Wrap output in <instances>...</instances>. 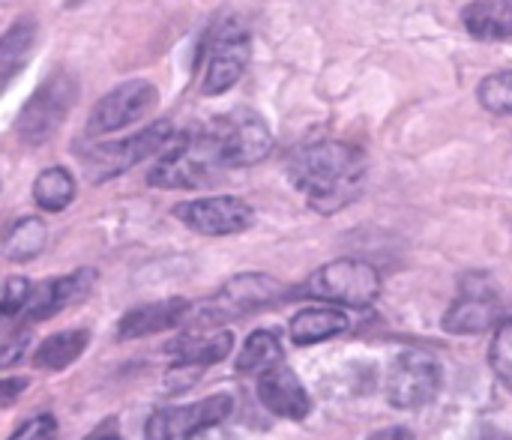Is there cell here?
<instances>
[{
	"label": "cell",
	"mask_w": 512,
	"mask_h": 440,
	"mask_svg": "<svg viewBox=\"0 0 512 440\" xmlns=\"http://www.w3.org/2000/svg\"><path fill=\"white\" fill-rule=\"evenodd\" d=\"M174 219H180L186 228L207 234V237H228L243 234L255 222V210L243 198L216 195V198H198L174 207Z\"/></svg>",
	"instance_id": "obj_10"
},
{
	"label": "cell",
	"mask_w": 512,
	"mask_h": 440,
	"mask_svg": "<svg viewBox=\"0 0 512 440\" xmlns=\"http://www.w3.org/2000/svg\"><path fill=\"white\" fill-rule=\"evenodd\" d=\"M99 440H120V438H99Z\"/></svg>",
	"instance_id": "obj_33"
},
{
	"label": "cell",
	"mask_w": 512,
	"mask_h": 440,
	"mask_svg": "<svg viewBox=\"0 0 512 440\" xmlns=\"http://www.w3.org/2000/svg\"><path fill=\"white\" fill-rule=\"evenodd\" d=\"M285 168L297 192L318 213L348 207L366 186V153L348 141H306L291 150Z\"/></svg>",
	"instance_id": "obj_1"
},
{
	"label": "cell",
	"mask_w": 512,
	"mask_h": 440,
	"mask_svg": "<svg viewBox=\"0 0 512 440\" xmlns=\"http://www.w3.org/2000/svg\"><path fill=\"white\" fill-rule=\"evenodd\" d=\"M261 405L282 420H306L312 411V399L300 378L288 366H273L258 378Z\"/></svg>",
	"instance_id": "obj_15"
},
{
	"label": "cell",
	"mask_w": 512,
	"mask_h": 440,
	"mask_svg": "<svg viewBox=\"0 0 512 440\" xmlns=\"http://www.w3.org/2000/svg\"><path fill=\"white\" fill-rule=\"evenodd\" d=\"M78 99V84L69 72L48 75L39 90L27 99L24 111L18 114V135L24 144H42L48 141L60 123L66 120V111Z\"/></svg>",
	"instance_id": "obj_7"
},
{
	"label": "cell",
	"mask_w": 512,
	"mask_h": 440,
	"mask_svg": "<svg viewBox=\"0 0 512 440\" xmlns=\"http://www.w3.org/2000/svg\"><path fill=\"white\" fill-rule=\"evenodd\" d=\"M231 408H234L231 396H210L195 405L162 408L147 420L144 440H186L201 429H210V426H219L222 420H228Z\"/></svg>",
	"instance_id": "obj_11"
},
{
	"label": "cell",
	"mask_w": 512,
	"mask_h": 440,
	"mask_svg": "<svg viewBox=\"0 0 512 440\" xmlns=\"http://www.w3.org/2000/svg\"><path fill=\"white\" fill-rule=\"evenodd\" d=\"M90 336L87 330H66V333H57V336H48L36 354H33V366L42 369V372H63L66 366H72L84 348H87Z\"/></svg>",
	"instance_id": "obj_20"
},
{
	"label": "cell",
	"mask_w": 512,
	"mask_h": 440,
	"mask_svg": "<svg viewBox=\"0 0 512 440\" xmlns=\"http://www.w3.org/2000/svg\"><path fill=\"white\" fill-rule=\"evenodd\" d=\"M30 294H33V285L24 276H9L3 285V303H0L3 318H15L18 312H24L30 303Z\"/></svg>",
	"instance_id": "obj_27"
},
{
	"label": "cell",
	"mask_w": 512,
	"mask_h": 440,
	"mask_svg": "<svg viewBox=\"0 0 512 440\" xmlns=\"http://www.w3.org/2000/svg\"><path fill=\"white\" fill-rule=\"evenodd\" d=\"M189 312H192V303L183 300V297H171V300H156V303L138 306V309H132L129 315L120 318L117 339L129 342V339H144V336L165 333L171 327H180Z\"/></svg>",
	"instance_id": "obj_16"
},
{
	"label": "cell",
	"mask_w": 512,
	"mask_h": 440,
	"mask_svg": "<svg viewBox=\"0 0 512 440\" xmlns=\"http://www.w3.org/2000/svg\"><path fill=\"white\" fill-rule=\"evenodd\" d=\"M489 363H492V372L498 375V381L512 390V321H504L495 330V339L489 348Z\"/></svg>",
	"instance_id": "obj_26"
},
{
	"label": "cell",
	"mask_w": 512,
	"mask_h": 440,
	"mask_svg": "<svg viewBox=\"0 0 512 440\" xmlns=\"http://www.w3.org/2000/svg\"><path fill=\"white\" fill-rule=\"evenodd\" d=\"M33 42H36V21L33 18H18L6 30V36L0 42V81H9L24 66V57L30 54Z\"/></svg>",
	"instance_id": "obj_23"
},
{
	"label": "cell",
	"mask_w": 512,
	"mask_h": 440,
	"mask_svg": "<svg viewBox=\"0 0 512 440\" xmlns=\"http://www.w3.org/2000/svg\"><path fill=\"white\" fill-rule=\"evenodd\" d=\"M48 243V225L36 216H24L18 219L9 231H6V240H3V252L9 261L21 264V261H30L36 258Z\"/></svg>",
	"instance_id": "obj_21"
},
{
	"label": "cell",
	"mask_w": 512,
	"mask_h": 440,
	"mask_svg": "<svg viewBox=\"0 0 512 440\" xmlns=\"http://www.w3.org/2000/svg\"><path fill=\"white\" fill-rule=\"evenodd\" d=\"M279 360H282L279 339L270 330H255L243 342V348L237 354V372H243V375H264L267 369L279 366Z\"/></svg>",
	"instance_id": "obj_22"
},
{
	"label": "cell",
	"mask_w": 512,
	"mask_h": 440,
	"mask_svg": "<svg viewBox=\"0 0 512 440\" xmlns=\"http://www.w3.org/2000/svg\"><path fill=\"white\" fill-rule=\"evenodd\" d=\"M159 102V93L150 81L144 78H132V81H123L120 87H114L111 93H105L90 120H87V132L90 135H105V132H117V129H126L138 120H144Z\"/></svg>",
	"instance_id": "obj_9"
},
{
	"label": "cell",
	"mask_w": 512,
	"mask_h": 440,
	"mask_svg": "<svg viewBox=\"0 0 512 440\" xmlns=\"http://www.w3.org/2000/svg\"><path fill=\"white\" fill-rule=\"evenodd\" d=\"M225 168L219 165L213 147L201 129L180 132L159 153V162L150 168L147 183L156 189H204L213 186Z\"/></svg>",
	"instance_id": "obj_2"
},
{
	"label": "cell",
	"mask_w": 512,
	"mask_h": 440,
	"mask_svg": "<svg viewBox=\"0 0 512 440\" xmlns=\"http://www.w3.org/2000/svg\"><path fill=\"white\" fill-rule=\"evenodd\" d=\"M24 390H27V381H12V378H6V381L0 384L3 405H12V402H15V396H18V393H24Z\"/></svg>",
	"instance_id": "obj_31"
},
{
	"label": "cell",
	"mask_w": 512,
	"mask_h": 440,
	"mask_svg": "<svg viewBox=\"0 0 512 440\" xmlns=\"http://www.w3.org/2000/svg\"><path fill=\"white\" fill-rule=\"evenodd\" d=\"M462 21L477 39H510L512 6L507 0H474L465 6Z\"/></svg>",
	"instance_id": "obj_19"
},
{
	"label": "cell",
	"mask_w": 512,
	"mask_h": 440,
	"mask_svg": "<svg viewBox=\"0 0 512 440\" xmlns=\"http://www.w3.org/2000/svg\"><path fill=\"white\" fill-rule=\"evenodd\" d=\"M498 321V294L486 276H468L462 282V297L444 315V330L456 336H474Z\"/></svg>",
	"instance_id": "obj_13"
},
{
	"label": "cell",
	"mask_w": 512,
	"mask_h": 440,
	"mask_svg": "<svg viewBox=\"0 0 512 440\" xmlns=\"http://www.w3.org/2000/svg\"><path fill=\"white\" fill-rule=\"evenodd\" d=\"M303 294L339 303V306H372L381 297V276L372 264L357 261V258H339L324 267H318L309 282L303 285Z\"/></svg>",
	"instance_id": "obj_4"
},
{
	"label": "cell",
	"mask_w": 512,
	"mask_h": 440,
	"mask_svg": "<svg viewBox=\"0 0 512 440\" xmlns=\"http://www.w3.org/2000/svg\"><path fill=\"white\" fill-rule=\"evenodd\" d=\"M201 132L225 171L249 168V165L261 162L264 156H270V150H273V132L267 126V120L252 108H234V111L210 120L207 126H201Z\"/></svg>",
	"instance_id": "obj_3"
},
{
	"label": "cell",
	"mask_w": 512,
	"mask_h": 440,
	"mask_svg": "<svg viewBox=\"0 0 512 440\" xmlns=\"http://www.w3.org/2000/svg\"><path fill=\"white\" fill-rule=\"evenodd\" d=\"M93 282H96V273L93 270H78V273H69V276H60V279H51V282L36 285L33 294H30L27 309L21 312L24 321L36 324V321L54 318L57 312L81 303L90 294Z\"/></svg>",
	"instance_id": "obj_14"
},
{
	"label": "cell",
	"mask_w": 512,
	"mask_h": 440,
	"mask_svg": "<svg viewBox=\"0 0 512 440\" xmlns=\"http://www.w3.org/2000/svg\"><path fill=\"white\" fill-rule=\"evenodd\" d=\"M57 438V420L51 414H39L27 420L9 440H54Z\"/></svg>",
	"instance_id": "obj_28"
},
{
	"label": "cell",
	"mask_w": 512,
	"mask_h": 440,
	"mask_svg": "<svg viewBox=\"0 0 512 440\" xmlns=\"http://www.w3.org/2000/svg\"><path fill=\"white\" fill-rule=\"evenodd\" d=\"M366 440H417V438H414V432H411V429H405V426H390V429H381V432L369 435Z\"/></svg>",
	"instance_id": "obj_30"
},
{
	"label": "cell",
	"mask_w": 512,
	"mask_h": 440,
	"mask_svg": "<svg viewBox=\"0 0 512 440\" xmlns=\"http://www.w3.org/2000/svg\"><path fill=\"white\" fill-rule=\"evenodd\" d=\"M186 440H231L219 426H210V429H201V432H195V435H189Z\"/></svg>",
	"instance_id": "obj_32"
},
{
	"label": "cell",
	"mask_w": 512,
	"mask_h": 440,
	"mask_svg": "<svg viewBox=\"0 0 512 440\" xmlns=\"http://www.w3.org/2000/svg\"><path fill=\"white\" fill-rule=\"evenodd\" d=\"M477 99L489 114H512V69L483 78L477 87Z\"/></svg>",
	"instance_id": "obj_25"
},
{
	"label": "cell",
	"mask_w": 512,
	"mask_h": 440,
	"mask_svg": "<svg viewBox=\"0 0 512 440\" xmlns=\"http://www.w3.org/2000/svg\"><path fill=\"white\" fill-rule=\"evenodd\" d=\"M27 342H30V330H24V327L15 330V333L3 342V348H0V366L9 369V366L24 354V345H27Z\"/></svg>",
	"instance_id": "obj_29"
},
{
	"label": "cell",
	"mask_w": 512,
	"mask_h": 440,
	"mask_svg": "<svg viewBox=\"0 0 512 440\" xmlns=\"http://www.w3.org/2000/svg\"><path fill=\"white\" fill-rule=\"evenodd\" d=\"M285 294V285L276 282L273 276H261V273H243L234 276L207 306V315L216 321H234L243 318L255 309H264L270 303H276Z\"/></svg>",
	"instance_id": "obj_12"
},
{
	"label": "cell",
	"mask_w": 512,
	"mask_h": 440,
	"mask_svg": "<svg viewBox=\"0 0 512 440\" xmlns=\"http://www.w3.org/2000/svg\"><path fill=\"white\" fill-rule=\"evenodd\" d=\"M252 45H249V30L240 21H225L216 27V33L207 42L204 51V78H201V93L204 96H222L228 93L240 75L246 72Z\"/></svg>",
	"instance_id": "obj_8"
},
{
	"label": "cell",
	"mask_w": 512,
	"mask_h": 440,
	"mask_svg": "<svg viewBox=\"0 0 512 440\" xmlns=\"http://www.w3.org/2000/svg\"><path fill=\"white\" fill-rule=\"evenodd\" d=\"M75 198V180L66 168L54 165V168H45L36 183H33V201L48 210V213H60L72 204Z\"/></svg>",
	"instance_id": "obj_24"
},
{
	"label": "cell",
	"mask_w": 512,
	"mask_h": 440,
	"mask_svg": "<svg viewBox=\"0 0 512 440\" xmlns=\"http://www.w3.org/2000/svg\"><path fill=\"white\" fill-rule=\"evenodd\" d=\"M234 336L228 330H213V333H192L186 339H180L177 345H171V357L174 366H186V369H207L213 363H222L231 354Z\"/></svg>",
	"instance_id": "obj_18"
},
{
	"label": "cell",
	"mask_w": 512,
	"mask_h": 440,
	"mask_svg": "<svg viewBox=\"0 0 512 440\" xmlns=\"http://www.w3.org/2000/svg\"><path fill=\"white\" fill-rule=\"evenodd\" d=\"M348 330V315L336 306H309L294 315L288 333L297 348H309L318 342H327Z\"/></svg>",
	"instance_id": "obj_17"
},
{
	"label": "cell",
	"mask_w": 512,
	"mask_h": 440,
	"mask_svg": "<svg viewBox=\"0 0 512 440\" xmlns=\"http://www.w3.org/2000/svg\"><path fill=\"white\" fill-rule=\"evenodd\" d=\"M174 138L171 123L159 120L150 123L144 132H135L123 141H108V144H96L90 153H84V171L93 183H105L117 174L132 171L135 165H141L144 159L162 153L168 147V141Z\"/></svg>",
	"instance_id": "obj_5"
},
{
	"label": "cell",
	"mask_w": 512,
	"mask_h": 440,
	"mask_svg": "<svg viewBox=\"0 0 512 440\" xmlns=\"http://www.w3.org/2000/svg\"><path fill=\"white\" fill-rule=\"evenodd\" d=\"M444 369L429 351H402L387 372V402L399 411H417L441 393Z\"/></svg>",
	"instance_id": "obj_6"
}]
</instances>
